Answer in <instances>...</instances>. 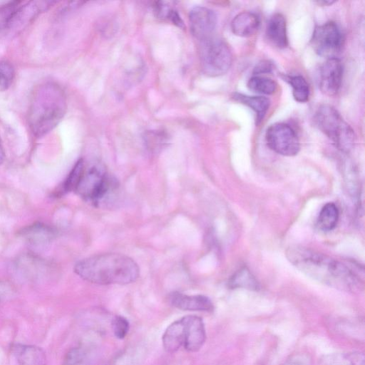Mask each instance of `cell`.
<instances>
[{"mask_svg":"<svg viewBox=\"0 0 365 365\" xmlns=\"http://www.w3.org/2000/svg\"><path fill=\"white\" fill-rule=\"evenodd\" d=\"M287 257L306 275L335 289L354 292L359 279L345 264L327 255L302 247L287 250Z\"/></svg>","mask_w":365,"mask_h":365,"instance_id":"cell-1","label":"cell"},{"mask_svg":"<svg viewBox=\"0 0 365 365\" xmlns=\"http://www.w3.org/2000/svg\"><path fill=\"white\" fill-rule=\"evenodd\" d=\"M74 272L83 279L97 284H128L137 280L139 267L130 257L104 253L78 262Z\"/></svg>","mask_w":365,"mask_h":365,"instance_id":"cell-2","label":"cell"},{"mask_svg":"<svg viewBox=\"0 0 365 365\" xmlns=\"http://www.w3.org/2000/svg\"><path fill=\"white\" fill-rule=\"evenodd\" d=\"M66 110V96L56 83L46 82L33 91L29 107V127L37 137L52 130L63 118Z\"/></svg>","mask_w":365,"mask_h":365,"instance_id":"cell-3","label":"cell"},{"mask_svg":"<svg viewBox=\"0 0 365 365\" xmlns=\"http://www.w3.org/2000/svg\"><path fill=\"white\" fill-rule=\"evenodd\" d=\"M117 180L99 163L85 165L75 192L84 200L98 207L108 202L118 190Z\"/></svg>","mask_w":365,"mask_h":365,"instance_id":"cell-4","label":"cell"},{"mask_svg":"<svg viewBox=\"0 0 365 365\" xmlns=\"http://www.w3.org/2000/svg\"><path fill=\"white\" fill-rule=\"evenodd\" d=\"M314 121L339 150L349 152L352 149L356 140L354 131L335 108L321 105L315 112Z\"/></svg>","mask_w":365,"mask_h":365,"instance_id":"cell-5","label":"cell"},{"mask_svg":"<svg viewBox=\"0 0 365 365\" xmlns=\"http://www.w3.org/2000/svg\"><path fill=\"white\" fill-rule=\"evenodd\" d=\"M200 61L203 72L210 76L225 74L230 68L232 56L227 44L211 36L200 41Z\"/></svg>","mask_w":365,"mask_h":365,"instance_id":"cell-6","label":"cell"},{"mask_svg":"<svg viewBox=\"0 0 365 365\" xmlns=\"http://www.w3.org/2000/svg\"><path fill=\"white\" fill-rule=\"evenodd\" d=\"M344 41L339 26L334 21H328L314 28L310 43L318 55L329 58L336 57L341 51Z\"/></svg>","mask_w":365,"mask_h":365,"instance_id":"cell-7","label":"cell"},{"mask_svg":"<svg viewBox=\"0 0 365 365\" xmlns=\"http://www.w3.org/2000/svg\"><path fill=\"white\" fill-rule=\"evenodd\" d=\"M265 139L269 148L284 156H294L300 150L298 136L292 126L284 123L271 125L266 130Z\"/></svg>","mask_w":365,"mask_h":365,"instance_id":"cell-8","label":"cell"},{"mask_svg":"<svg viewBox=\"0 0 365 365\" xmlns=\"http://www.w3.org/2000/svg\"><path fill=\"white\" fill-rule=\"evenodd\" d=\"M343 66L336 57L327 58L319 68V85L321 91L329 96H335L340 89Z\"/></svg>","mask_w":365,"mask_h":365,"instance_id":"cell-9","label":"cell"},{"mask_svg":"<svg viewBox=\"0 0 365 365\" xmlns=\"http://www.w3.org/2000/svg\"><path fill=\"white\" fill-rule=\"evenodd\" d=\"M189 21L192 35L201 41L212 36L217 25V16L208 8L196 6L190 12Z\"/></svg>","mask_w":365,"mask_h":365,"instance_id":"cell-10","label":"cell"},{"mask_svg":"<svg viewBox=\"0 0 365 365\" xmlns=\"http://www.w3.org/2000/svg\"><path fill=\"white\" fill-rule=\"evenodd\" d=\"M182 318L185 325L183 347L188 352H197L206 340L204 322L201 317L196 315H187Z\"/></svg>","mask_w":365,"mask_h":365,"instance_id":"cell-11","label":"cell"},{"mask_svg":"<svg viewBox=\"0 0 365 365\" xmlns=\"http://www.w3.org/2000/svg\"><path fill=\"white\" fill-rule=\"evenodd\" d=\"M10 351L15 365H46V354L39 346L13 344Z\"/></svg>","mask_w":365,"mask_h":365,"instance_id":"cell-12","label":"cell"},{"mask_svg":"<svg viewBox=\"0 0 365 365\" xmlns=\"http://www.w3.org/2000/svg\"><path fill=\"white\" fill-rule=\"evenodd\" d=\"M170 303L175 307L184 311L212 312L213 304L205 295H187L174 292L169 296Z\"/></svg>","mask_w":365,"mask_h":365,"instance_id":"cell-13","label":"cell"},{"mask_svg":"<svg viewBox=\"0 0 365 365\" xmlns=\"http://www.w3.org/2000/svg\"><path fill=\"white\" fill-rule=\"evenodd\" d=\"M56 235L53 227L42 222H35L21 231V236L34 247L46 246L55 238Z\"/></svg>","mask_w":365,"mask_h":365,"instance_id":"cell-14","label":"cell"},{"mask_svg":"<svg viewBox=\"0 0 365 365\" xmlns=\"http://www.w3.org/2000/svg\"><path fill=\"white\" fill-rule=\"evenodd\" d=\"M265 35L270 44L278 48H284L288 46L287 23L284 16L275 13L270 16L266 26Z\"/></svg>","mask_w":365,"mask_h":365,"instance_id":"cell-15","label":"cell"},{"mask_svg":"<svg viewBox=\"0 0 365 365\" xmlns=\"http://www.w3.org/2000/svg\"><path fill=\"white\" fill-rule=\"evenodd\" d=\"M259 16L251 11H242L236 15L231 22V29L234 34L241 37H250L259 29Z\"/></svg>","mask_w":365,"mask_h":365,"instance_id":"cell-16","label":"cell"},{"mask_svg":"<svg viewBox=\"0 0 365 365\" xmlns=\"http://www.w3.org/2000/svg\"><path fill=\"white\" fill-rule=\"evenodd\" d=\"M184 339L185 325L182 317L173 322L165 329L162 337L163 346L167 352L174 353L183 346Z\"/></svg>","mask_w":365,"mask_h":365,"instance_id":"cell-17","label":"cell"},{"mask_svg":"<svg viewBox=\"0 0 365 365\" xmlns=\"http://www.w3.org/2000/svg\"><path fill=\"white\" fill-rule=\"evenodd\" d=\"M232 98L242 104H244L255 111L256 114V125H258L265 116L269 105V98L264 96H250L240 93H235Z\"/></svg>","mask_w":365,"mask_h":365,"instance_id":"cell-18","label":"cell"},{"mask_svg":"<svg viewBox=\"0 0 365 365\" xmlns=\"http://www.w3.org/2000/svg\"><path fill=\"white\" fill-rule=\"evenodd\" d=\"M319 365H365V356L360 351H346L324 355Z\"/></svg>","mask_w":365,"mask_h":365,"instance_id":"cell-19","label":"cell"},{"mask_svg":"<svg viewBox=\"0 0 365 365\" xmlns=\"http://www.w3.org/2000/svg\"><path fill=\"white\" fill-rule=\"evenodd\" d=\"M228 287L231 289H246L257 291L259 289V284L255 277L245 267L235 272L228 281Z\"/></svg>","mask_w":365,"mask_h":365,"instance_id":"cell-20","label":"cell"},{"mask_svg":"<svg viewBox=\"0 0 365 365\" xmlns=\"http://www.w3.org/2000/svg\"><path fill=\"white\" fill-rule=\"evenodd\" d=\"M284 80L292 88V95L294 100L299 103H305L309 98V86L306 79L301 75H286Z\"/></svg>","mask_w":365,"mask_h":365,"instance_id":"cell-21","label":"cell"},{"mask_svg":"<svg viewBox=\"0 0 365 365\" xmlns=\"http://www.w3.org/2000/svg\"><path fill=\"white\" fill-rule=\"evenodd\" d=\"M339 215V210L335 204H326L322 208L317 218L319 228L323 231L332 230L337 224Z\"/></svg>","mask_w":365,"mask_h":365,"instance_id":"cell-22","label":"cell"},{"mask_svg":"<svg viewBox=\"0 0 365 365\" xmlns=\"http://www.w3.org/2000/svg\"><path fill=\"white\" fill-rule=\"evenodd\" d=\"M91 354L83 346H77L68 350L61 365H91Z\"/></svg>","mask_w":365,"mask_h":365,"instance_id":"cell-23","label":"cell"},{"mask_svg":"<svg viewBox=\"0 0 365 365\" xmlns=\"http://www.w3.org/2000/svg\"><path fill=\"white\" fill-rule=\"evenodd\" d=\"M247 88L257 93L271 95L273 94L277 88V83L265 76H254L247 82Z\"/></svg>","mask_w":365,"mask_h":365,"instance_id":"cell-24","label":"cell"},{"mask_svg":"<svg viewBox=\"0 0 365 365\" xmlns=\"http://www.w3.org/2000/svg\"><path fill=\"white\" fill-rule=\"evenodd\" d=\"M21 1H9L0 6V33L10 31Z\"/></svg>","mask_w":365,"mask_h":365,"instance_id":"cell-25","label":"cell"},{"mask_svg":"<svg viewBox=\"0 0 365 365\" xmlns=\"http://www.w3.org/2000/svg\"><path fill=\"white\" fill-rule=\"evenodd\" d=\"M84 168L85 163L83 160L79 159L63 182L60 190L61 193L75 191L83 172Z\"/></svg>","mask_w":365,"mask_h":365,"instance_id":"cell-26","label":"cell"},{"mask_svg":"<svg viewBox=\"0 0 365 365\" xmlns=\"http://www.w3.org/2000/svg\"><path fill=\"white\" fill-rule=\"evenodd\" d=\"M154 11L160 18L167 19L179 27H183L184 24L178 12L164 1L155 2Z\"/></svg>","mask_w":365,"mask_h":365,"instance_id":"cell-27","label":"cell"},{"mask_svg":"<svg viewBox=\"0 0 365 365\" xmlns=\"http://www.w3.org/2000/svg\"><path fill=\"white\" fill-rule=\"evenodd\" d=\"M14 75L12 64L7 61H0V91H4L10 87Z\"/></svg>","mask_w":365,"mask_h":365,"instance_id":"cell-28","label":"cell"},{"mask_svg":"<svg viewBox=\"0 0 365 365\" xmlns=\"http://www.w3.org/2000/svg\"><path fill=\"white\" fill-rule=\"evenodd\" d=\"M112 329L115 336L119 339H123L129 331V322L123 316H115L112 321Z\"/></svg>","mask_w":365,"mask_h":365,"instance_id":"cell-29","label":"cell"},{"mask_svg":"<svg viewBox=\"0 0 365 365\" xmlns=\"http://www.w3.org/2000/svg\"><path fill=\"white\" fill-rule=\"evenodd\" d=\"M282 365H312L310 359L304 354L291 356Z\"/></svg>","mask_w":365,"mask_h":365,"instance_id":"cell-30","label":"cell"},{"mask_svg":"<svg viewBox=\"0 0 365 365\" xmlns=\"http://www.w3.org/2000/svg\"><path fill=\"white\" fill-rule=\"evenodd\" d=\"M274 68L273 64L272 62L264 60L259 62L253 70V73L256 76L263 73H269L272 71Z\"/></svg>","mask_w":365,"mask_h":365,"instance_id":"cell-31","label":"cell"},{"mask_svg":"<svg viewBox=\"0 0 365 365\" xmlns=\"http://www.w3.org/2000/svg\"><path fill=\"white\" fill-rule=\"evenodd\" d=\"M9 294L8 286L0 280V303Z\"/></svg>","mask_w":365,"mask_h":365,"instance_id":"cell-32","label":"cell"},{"mask_svg":"<svg viewBox=\"0 0 365 365\" xmlns=\"http://www.w3.org/2000/svg\"><path fill=\"white\" fill-rule=\"evenodd\" d=\"M334 2L335 1H324V0L316 1L317 4H318L319 5H321V6H330V5L333 4Z\"/></svg>","mask_w":365,"mask_h":365,"instance_id":"cell-33","label":"cell"},{"mask_svg":"<svg viewBox=\"0 0 365 365\" xmlns=\"http://www.w3.org/2000/svg\"><path fill=\"white\" fill-rule=\"evenodd\" d=\"M5 158V153L2 145L0 141V165L2 164Z\"/></svg>","mask_w":365,"mask_h":365,"instance_id":"cell-34","label":"cell"}]
</instances>
